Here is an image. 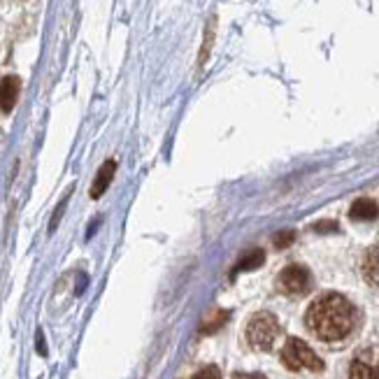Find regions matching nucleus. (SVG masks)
<instances>
[{
  "label": "nucleus",
  "instance_id": "1",
  "mask_svg": "<svg viewBox=\"0 0 379 379\" xmlns=\"http://www.w3.org/2000/svg\"><path fill=\"white\" fill-rule=\"evenodd\" d=\"M305 323L323 342H338V340H345L354 330L356 309L345 295L326 293L309 305Z\"/></svg>",
  "mask_w": 379,
  "mask_h": 379
},
{
  "label": "nucleus",
  "instance_id": "10",
  "mask_svg": "<svg viewBox=\"0 0 379 379\" xmlns=\"http://www.w3.org/2000/svg\"><path fill=\"white\" fill-rule=\"evenodd\" d=\"M263 252L261 249H256V252H249L245 259H242L240 263H238V268H235L233 272H242V270H252V268H259V265L263 263Z\"/></svg>",
  "mask_w": 379,
  "mask_h": 379
},
{
  "label": "nucleus",
  "instance_id": "4",
  "mask_svg": "<svg viewBox=\"0 0 379 379\" xmlns=\"http://www.w3.org/2000/svg\"><path fill=\"white\" fill-rule=\"evenodd\" d=\"M309 272L307 268H302V265H286L282 270V275H279V289L284 293H291V295H300L309 289Z\"/></svg>",
  "mask_w": 379,
  "mask_h": 379
},
{
  "label": "nucleus",
  "instance_id": "9",
  "mask_svg": "<svg viewBox=\"0 0 379 379\" xmlns=\"http://www.w3.org/2000/svg\"><path fill=\"white\" fill-rule=\"evenodd\" d=\"M115 172H117V163L115 161H105L103 168L98 170L94 186H91V198H101V195L108 191L110 181H112V177H115Z\"/></svg>",
  "mask_w": 379,
  "mask_h": 379
},
{
  "label": "nucleus",
  "instance_id": "8",
  "mask_svg": "<svg viewBox=\"0 0 379 379\" xmlns=\"http://www.w3.org/2000/svg\"><path fill=\"white\" fill-rule=\"evenodd\" d=\"M361 272H363V279H366L370 286H379V247H373L366 252Z\"/></svg>",
  "mask_w": 379,
  "mask_h": 379
},
{
  "label": "nucleus",
  "instance_id": "2",
  "mask_svg": "<svg viewBox=\"0 0 379 379\" xmlns=\"http://www.w3.org/2000/svg\"><path fill=\"white\" fill-rule=\"evenodd\" d=\"M282 363L293 373L298 370H312V373H321L323 370V361L309 349L307 342H302L298 338H289L282 349Z\"/></svg>",
  "mask_w": 379,
  "mask_h": 379
},
{
  "label": "nucleus",
  "instance_id": "6",
  "mask_svg": "<svg viewBox=\"0 0 379 379\" xmlns=\"http://www.w3.org/2000/svg\"><path fill=\"white\" fill-rule=\"evenodd\" d=\"M19 89H21L19 77L0 79V110H3V112H12L14 103H17V98H19Z\"/></svg>",
  "mask_w": 379,
  "mask_h": 379
},
{
  "label": "nucleus",
  "instance_id": "5",
  "mask_svg": "<svg viewBox=\"0 0 379 379\" xmlns=\"http://www.w3.org/2000/svg\"><path fill=\"white\" fill-rule=\"evenodd\" d=\"M349 379H379V352H361L349 366Z\"/></svg>",
  "mask_w": 379,
  "mask_h": 379
},
{
  "label": "nucleus",
  "instance_id": "7",
  "mask_svg": "<svg viewBox=\"0 0 379 379\" xmlns=\"http://www.w3.org/2000/svg\"><path fill=\"white\" fill-rule=\"evenodd\" d=\"M349 217L354 221H375L379 217V205L373 198H359L352 205Z\"/></svg>",
  "mask_w": 379,
  "mask_h": 379
},
{
  "label": "nucleus",
  "instance_id": "11",
  "mask_svg": "<svg viewBox=\"0 0 379 379\" xmlns=\"http://www.w3.org/2000/svg\"><path fill=\"white\" fill-rule=\"evenodd\" d=\"M293 238H295V233L293 231H284V233H277V238H275V247H289L291 242H293Z\"/></svg>",
  "mask_w": 379,
  "mask_h": 379
},
{
  "label": "nucleus",
  "instance_id": "3",
  "mask_svg": "<svg viewBox=\"0 0 379 379\" xmlns=\"http://www.w3.org/2000/svg\"><path fill=\"white\" fill-rule=\"evenodd\" d=\"M279 335V321L275 314L270 312H259L254 314L247 323V342L254 347V349H270L275 345V340Z\"/></svg>",
  "mask_w": 379,
  "mask_h": 379
},
{
  "label": "nucleus",
  "instance_id": "12",
  "mask_svg": "<svg viewBox=\"0 0 379 379\" xmlns=\"http://www.w3.org/2000/svg\"><path fill=\"white\" fill-rule=\"evenodd\" d=\"M191 379H219V368L217 366H207V368H203L200 373H195Z\"/></svg>",
  "mask_w": 379,
  "mask_h": 379
},
{
  "label": "nucleus",
  "instance_id": "13",
  "mask_svg": "<svg viewBox=\"0 0 379 379\" xmlns=\"http://www.w3.org/2000/svg\"><path fill=\"white\" fill-rule=\"evenodd\" d=\"M233 379H268V377H263L259 373H235Z\"/></svg>",
  "mask_w": 379,
  "mask_h": 379
}]
</instances>
